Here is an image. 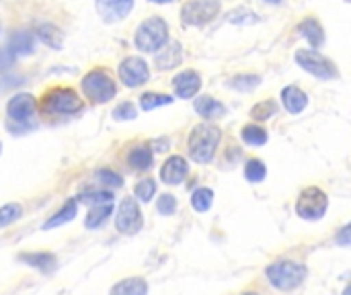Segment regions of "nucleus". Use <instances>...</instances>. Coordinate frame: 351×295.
I'll return each instance as SVG.
<instances>
[{
	"label": "nucleus",
	"mask_w": 351,
	"mask_h": 295,
	"mask_svg": "<svg viewBox=\"0 0 351 295\" xmlns=\"http://www.w3.org/2000/svg\"><path fill=\"white\" fill-rule=\"evenodd\" d=\"M220 140H222V133L216 125H210V123L195 125L193 131L189 133V144H187L191 160H195L197 164L212 162Z\"/></svg>",
	"instance_id": "1"
},
{
	"label": "nucleus",
	"mask_w": 351,
	"mask_h": 295,
	"mask_svg": "<svg viewBox=\"0 0 351 295\" xmlns=\"http://www.w3.org/2000/svg\"><path fill=\"white\" fill-rule=\"evenodd\" d=\"M183 60V47L179 41H169L165 47H160L154 55V66L158 70H173Z\"/></svg>",
	"instance_id": "15"
},
{
	"label": "nucleus",
	"mask_w": 351,
	"mask_h": 295,
	"mask_svg": "<svg viewBox=\"0 0 351 295\" xmlns=\"http://www.w3.org/2000/svg\"><path fill=\"white\" fill-rule=\"evenodd\" d=\"M173 103V97L171 94H160V92H146L140 97V107L142 111H152V109H158V107H165V105H171Z\"/></svg>",
	"instance_id": "28"
},
{
	"label": "nucleus",
	"mask_w": 351,
	"mask_h": 295,
	"mask_svg": "<svg viewBox=\"0 0 351 295\" xmlns=\"http://www.w3.org/2000/svg\"><path fill=\"white\" fill-rule=\"evenodd\" d=\"M111 214H113V203L95 205V207L88 209L86 220H84V226H86L88 230H97V228H101V226L111 218Z\"/></svg>",
	"instance_id": "25"
},
{
	"label": "nucleus",
	"mask_w": 351,
	"mask_h": 295,
	"mask_svg": "<svg viewBox=\"0 0 351 295\" xmlns=\"http://www.w3.org/2000/svg\"><path fill=\"white\" fill-rule=\"evenodd\" d=\"M138 117V111H136V107L132 105V103H121V105H117L115 109H113V119L115 121H132V119H136Z\"/></svg>",
	"instance_id": "37"
},
{
	"label": "nucleus",
	"mask_w": 351,
	"mask_h": 295,
	"mask_svg": "<svg viewBox=\"0 0 351 295\" xmlns=\"http://www.w3.org/2000/svg\"><path fill=\"white\" fill-rule=\"evenodd\" d=\"M259 84H261V78L255 76V74H239V76L230 78V82H228L230 88H237V90H241V92H251V90H255Z\"/></svg>",
	"instance_id": "29"
},
{
	"label": "nucleus",
	"mask_w": 351,
	"mask_h": 295,
	"mask_svg": "<svg viewBox=\"0 0 351 295\" xmlns=\"http://www.w3.org/2000/svg\"><path fill=\"white\" fill-rule=\"evenodd\" d=\"M296 64L302 70H306L308 74H313V76H317L321 80H333V78L339 76L335 64L329 57H325L323 53L313 51V49H298L296 51Z\"/></svg>",
	"instance_id": "7"
},
{
	"label": "nucleus",
	"mask_w": 351,
	"mask_h": 295,
	"mask_svg": "<svg viewBox=\"0 0 351 295\" xmlns=\"http://www.w3.org/2000/svg\"><path fill=\"white\" fill-rule=\"evenodd\" d=\"M41 109L51 115H72L82 109V101L76 90L68 86H56L43 94Z\"/></svg>",
	"instance_id": "5"
},
{
	"label": "nucleus",
	"mask_w": 351,
	"mask_h": 295,
	"mask_svg": "<svg viewBox=\"0 0 351 295\" xmlns=\"http://www.w3.org/2000/svg\"><path fill=\"white\" fill-rule=\"evenodd\" d=\"M0 154H2V144H0Z\"/></svg>",
	"instance_id": "44"
},
{
	"label": "nucleus",
	"mask_w": 351,
	"mask_h": 295,
	"mask_svg": "<svg viewBox=\"0 0 351 295\" xmlns=\"http://www.w3.org/2000/svg\"><path fill=\"white\" fill-rule=\"evenodd\" d=\"M189 172V164L183 156H171L162 168H160V179L167 185H181Z\"/></svg>",
	"instance_id": "14"
},
{
	"label": "nucleus",
	"mask_w": 351,
	"mask_h": 295,
	"mask_svg": "<svg viewBox=\"0 0 351 295\" xmlns=\"http://www.w3.org/2000/svg\"><path fill=\"white\" fill-rule=\"evenodd\" d=\"M109 295H148V283L142 277H128L115 283Z\"/></svg>",
	"instance_id": "21"
},
{
	"label": "nucleus",
	"mask_w": 351,
	"mask_h": 295,
	"mask_svg": "<svg viewBox=\"0 0 351 295\" xmlns=\"http://www.w3.org/2000/svg\"><path fill=\"white\" fill-rule=\"evenodd\" d=\"M214 203V191L208 187H199L191 193V207L199 214L208 211Z\"/></svg>",
	"instance_id": "26"
},
{
	"label": "nucleus",
	"mask_w": 351,
	"mask_h": 295,
	"mask_svg": "<svg viewBox=\"0 0 351 295\" xmlns=\"http://www.w3.org/2000/svg\"><path fill=\"white\" fill-rule=\"evenodd\" d=\"M245 177H247V181H251V183H261L265 177H267V168H265V164L261 162V160H249L247 162V166H245Z\"/></svg>",
	"instance_id": "34"
},
{
	"label": "nucleus",
	"mask_w": 351,
	"mask_h": 295,
	"mask_svg": "<svg viewBox=\"0 0 351 295\" xmlns=\"http://www.w3.org/2000/svg\"><path fill=\"white\" fill-rule=\"evenodd\" d=\"M276 113H278V107H276L274 101H261V103H257V105L251 109V117L257 119V121H267V119H271Z\"/></svg>",
	"instance_id": "33"
},
{
	"label": "nucleus",
	"mask_w": 351,
	"mask_h": 295,
	"mask_svg": "<svg viewBox=\"0 0 351 295\" xmlns=\"http://www.w3.org/2000/svg\"><path fill=\"white\" fill-rule=\"evenodd\" d=\"M97 183H101L103 187H109V189H117V187L123 185V179L117 172H113L109 168H103V170L97 172Z\"/></svg>",
	"instance_id": "36"
},
{
	"label": "nucleus",
	"mask_w": 351,
	"mask_h": 295,
	"mask_svg": "<svg viewBox=\"0 0 351 295\" xmlns=\"http://www.w3.org/2000/svg\"><path fill=\"white\" fill-rule=\"evenodd\" d=\"M173 88L179 99H191L202 88V78L195 70H183L173 78Z\"/></svg>",
	"instance_id": "13"
},
{
	"label": "nucleus",
	"mask_w": 351,
	"mask_h": 295,
	"mask_svg": "<svg viewBox=\"0 0 351 295\" xmlns=\"http://www.w3.org/2000/svg\"><path fill=\"white\" fill-rule=\"evenodd\" d=\"M329 207V197L323 189L319 187H308L300 193L298 201H296V214L302 220L308 222H317L327 214Z\"/></svg>",
	"instance_id": "6"
},
{
	"label": "nucleus",
	"mask_w": 351,
	"mask_h": 295,
	"mask_svg": "<svg viewBox=\"0 0 351 295\" xmlns=\"http://www.w3.org/2000/svg\"><path fill=\"white\" fill-rule=\"evenodd\" d=\"M12 55H31L35 51V35L29 31H14L8 41Z\"/></svg>",
	"instance_id": "18"
},
{
	"label": "nucleus",
	"mask_w": 351,
	"mask_h": 295,
	"mask_svg": "<svg viewBox=\"0 0 351 295\" xmlns=\"http://www.w3.org/2000/svg\"><path fill=\"white\" fill-rule=\"evenodd\" d=\"M298 31L300 35L313 45V47H321L323 41H325V33H323V27L317 18H306L298 25Z\"/></svg>",
	"instance_id": "22"
},
{
	"label": "nucleus",
	"mask_w": 351,
	"mask_h": 295,
	"mask_svg": "<svg viewBox=\"0 0 351 295\" xmlns=\"http://www.w3.org/2000/svg\"><path fill=\"white\" fill-rule=\"evenodd\" d=\"M306 267L296 261H278L265 269L269 283L280 292H292L300 287L306 279Z\"/></svg>",
	"instance_id": "3"
},
{
	"label": "nucleus",
	"mask_w": 351,
	"mask_h": 295,
	"mask_svg": "<svg viewBox=\"0 0 351 295\" xmlns=\"http://www.w3.org/2000/svg\"><path fill=\"white\" fill-rule=\"evenodd\" d=\"M134 43L144 53H152V51H158L160 47H165L169 43V25H167V21L160 18V16H150V18L142 21L140 27L136 29Z\"/></svg>",
	"instance_id": "2"
},
{
	"label": "nucleus",
	"mask_w": 351,
	"mask_h": 295,
	"mask_svg": "<svg viewBox=\"0 0 351 295\" xmlns=\"http://www.w3.org/2000/svg\"><path fill=\"white\" fill-rule=\"evenodd\" d=\"M267 2H271V4H280L282 0H267Z\"/></svg>",
	"instance_id": "43"
},
{
	"label": "nucleus",
	"mask_w": 351,
	"mask_h": 295,
	"mask_svg": "<svg viewBox=\"0 0 351 295\" xmlns=\"http://www.w3.org/2000/svg\"><path fill=\"white\" fill-rule=\"evenodd\" d=\"M226 21H228V23H237V25H253V23H257V21H259V16H257L253 10H249V8L241 6V8L230 10V12H228V16H226Z\"/></svg>",
	"instance_id": "31"
},
{
	"label": "nucleus",
	"mask_w": 351,
	"mask_h": 295,
	"mask_svg": "<svg viewBox=\"0 0 351 295\" xmlns=\"http://www.w3.org/2000/svg\"><path fill=\"white\" fill-rule=\"evenodd\" d=\"M282 103L286 107L288 113L296 115V113H302L308 105V97L304 90H300L298 86H286L282 90Z\"/></svg>",
	"instance_id": "16"
},
{
	"label": "nucleus",
	"mask_w": 351,
	"mask_h": 295,
	"mask_svg": "<svg viewBox=\"0 0 351 295\" xmlns=\"http://www.w3.org/2000/svg\"><path fill=\"white\" fill-rule=\"evenodd\" d=\"M117 74H119V80L130 86V88H136V86H142L144 82H148L150 78V70H148V64L138 57V55H130L125 57L119 68H117Z\"/></svg>",
	"instance_id": "10"
},
{
	"label": "nucleus",
	"mask_w": 351,
	"mask_h": 295,
	"mask_svg": "<svg viewBox=\"0 0 351 295\" xmlns=\"http://www.w3.org/2000/svg\"><path fill=\"white\" fill-rule=\"evenodd\" d=\"M241 136H243V142L249 144V146H265L267 140H269L267 131L263 127H259V125H245Z\"/></svg>",
	"instance_id": "27"
},
{
	"label": "nucleus",
	"mask_w": 351,
	"mask_h": 295,
	"mask_svg": "<svg viewBox=\"0 0 351 295\" xmlns=\"http://www.w3.org/2000/svg\"><path fill=\"white\" fill-rule=\"evenodd\" d=\"M152 160H154V156L148 146H136L128 154V164L134 170H148L152 166Z\"/></svg>",
	"instance_id": "23"
},
{
	"label": "nucleus",
	"mask_w": 351,
	"mask_h": 295,
	"mask_svg": "<svg viewBox=\"0 0 351 295\" xmlns=\"http://www.w3.org/2000/svg\"><path fill=\"white\" fill-rule=\"evenodd\" d=\"M150 2H154V4H167V2H173V0H150Z\"/></svg>",
	"instance_id": "41"
},
{
	"label": "nucleus",
	"mask_w": 351,
	"mask_h": 295,
	"mask_svg": "<svg viewBox=\"0 0 351 295\" xmlns=\"http://www.w3.org/2000/svg\"><path fill=\"white\" fill-rule=\"evenodd\" d=\"M245 295H259V294H245Z\"/></svg>",
	"instance_id": "45"
},
{
	"label": "nucleus",
	"mask_w": 351,
	"mask_h": 295,
	"mask_svg": "<svg viewBox=\"0 0 351 295\" xmlns=\"http://www.w3.org/2000/svg\"><path fill=\"white\" fill-rule=\"evenodd\" d=\"M80 203H86L88 207L95 205H105V203H113V195L109 191H93V193H82L78 195Z\"/></svg>",
	"instance_id": "32"
},
{
	"label": "nucleus",
	"mask_w": 351,
	"mask_h": 295,
	"mask_svg": "<svg viewBox=\"0 0 351 295\" xmlns=\"http://www.w3.org/2000/svg\"><path fill=\"white\" fill-rule=\"evenodd\" d=\"M12 57H14V55H12V51H10L8 47L2 49V51H0V68H8V66L12 64Z\"/></svg>",
	"instance_id": "40"
},
{
	"label": "nucleus",
	"mask_w": 351,
	"mask_h": 295,
	"mask_svg": "<svg viewBox=\"0 0 351 295\" xmlns=\"http://www.w3.org/2000/svg\"><path fill=\"white\" fill-rule=\"evenodd\" d=\"M142 224H144V218H142L138 201L134 197H125L119 203V209L115 216V228L121 234H136L142 230Z\"/></svg>",
	"instance_id": "9"
},
{
	"label": "nucleus",
	"mask_w": 351,
	"mask_h": 295,
	"mask_svg": "<svg viewBox=\"0 0 351 295\" xmlns=\"http://www.w3.org/2000/svg\"><path fill=\"white\" fill-rule=\"evenodd\" d=\"M156 209H158V214H160V216H173V214H175V209H177V199H175L173 195L165 193V195H160V197H158V201H156Z\"/></svg>",
	"instance_id": "38"
},
{
	"label": "nucleus",
	"mask_w": 351,
	"mask_h": 295,
	"mask_svg": "<svg viewBox=\"0 0 351 295\" xmlns=\"http://www.w3.org/2000/svg\"><path fill=\"white\" fill-rule=\"evenodd\" d=\"M220 0H189L181 8V21L189 27H199L214 21L220 12Z\"/></svg>",
	"instance_id": "8"
},
{
	"label": "nucleus",
	"mask_w": 351,
	"mask_h": 295,
	"mask_svg": "<svg viewBox=\"0 0 351 295\" xmlns=\"http://www.w3.org/2000/svg\"><path fill=\"white\" fill-rule=\"evenodd\" d=\"M35 35L39 37L41 43H45L51 49H62L64 45V33L51 23H39L35 29Z\"/></svg>",
	"instance_id": "19"
},
{
	"label": "nucleus",
	"mask_w": 351,
	"mask_h": 295,
	"mask_svg": "<svg viewBox=\"0 0 351 295\" xmlns=\"http://www.w3.org/2000/svg\"><path fill=\"white\" fill-rule=\"evenodd\" d=\"M19 261L41 271H49L56 267V257L51 253H21Z\"/></svg>",
	"instance_id": "24"
},
{
	"label": "nucleus",
	"mask_w": 351,
	"mask_h": 295,
	"mask_svg": "<svg viewBox=\"0 0 351 295\" xmlns=\"http://www.w3.org/2000/svg\"><path fill=\"white\" fill-rule=\"evenodd\" d=\"M35 113V97L29 92H19L6 103V115L14 123H27Z\"/></svg>",
	"instance_id": "11"
},
{
	"label": "nucleus",
	"mask_w": 351,
	"mask_h": 295,
	"mask_svg": "<svg viewBox=\"0 0 351 295\" xmlns=\"http://www.w3.org/2000/svg\"><path fill=\"white\" fill-rule=\"evenodd\" d=\"M76 214H78V199H70V201H66L43 226H41V230H51V228H60V226H64V224H68V222H72L74 218H76Z\"/></svg>",
	"instance_id": "17"
},
{
	"label": "nucleus",
	"mask_w": 351,
	"mask_h": 295,
	"mask_svg": "<svg viewBox=\"0 0 351 295\" xmlns=\"http://www.w3.org/2000/svg\"><path fill=\"white\" fill-rule=\"evenodd\" d=\"M95 8L105 23H117L132 12L134 0H95Z\"/></svg>",
	"instance_id": "12"
},
{
	"label": "nucleus",
	"mask_w": 351,
	"mask_h": 295,
	"mask_svg": "<svg viewBox=\"0 0 351 295\" xmlns=\"http://www.w3.org/2000/svg\"><path fill=\"white\" fill-rule=\"evenodd\" d=\"M337 244H339V246H351V224H348V226L337 234Z\"/></svg>",
	"instance_id": "39"
},
{
	"label": "nucleus",
	"mask_w": 351,
	"mask_h": 295,
	"mask_svg": "<svg viewBox=\"0 0 351 295\" xmlns=\"http://www.w3.org/2000/svg\"><path fill=\"white\" fill-rule=\"evenodd\" d=\"M343 295H351V285H348V287H346V292H343Z\"/></svg>",
	"instance_id": "42"
},
{
	"label": "nucleus",
	"mask_w": 351,
	"mask_h": 295,
	"mask_svg": "<svg viewBox=\"0 0 351 295\" xmlns=\"http://www.w3.org/2000/svg\"><path fill=\"white\" fill-rule=\"evenodd\" d=\"M193 107H195V111L204 119H218V117H224V113H226V107L220 101H216L212 97H206V94L199 97V99H195Z\"/></svg>",
	"instance_id": "20"
},
{
	"label": "nucleus",
	"mask_w": 351,
	"mask_h": 295,
	"mask_svg": "<svg viewBox=\"0 0 351 295\" xmlns=\"http://www.w3.org/2000/svg\"><path fill=\"white\" fill-rule=\"evenodd\" d=\"M82 92L84 97L90 101V103H109L115 94H117V86L113 82V78L109 76V72L97 68V70H90L82 76Z\"/></svg>",
	"instance_id": "4"
},
{
	"label": "nucleus",
	"mask_w": 351,
	"mask_h": 295,
	"mask_svg": "<svg viewBox=\"0 0 351 295\" xmlns=\"http://www.w3.org/2000/svg\"><path fill=\"white\" fill-rule=\"evenodd\" d=\"M154 193H156V183H154V179H142V181H138L136 187H134V195H136V199L142 201V203L152 201Z\"/></svg>",
	"instance_id": "30"
},
{
	"label": "nucleus",
	"mask_w": 351,
	"mask_h": 295,
	"mask_svg": "<svg viewBox=\"0 0 351 295\" xmlns=\"http://www.w3.org/2000/svg\"><path fill=\"white\" fill-rule=\"evenodd\" d=\"M23 216V207L19 203H6L0 207V228L10 226L12 222H16Z\"/></svg>",
	"instance_id": "35"
}]
</instances>
